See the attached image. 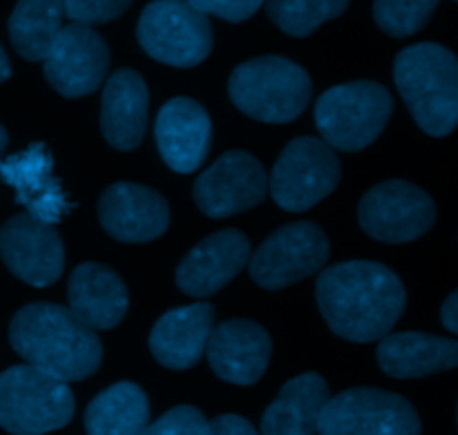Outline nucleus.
I'll return each mask as SVG.
<instances>
[{"instance_id": "7", "label": "nucleus", "mask_w": 458, "mask_h": 435, "mask_svg": "<svg viewBox=\"0 0 458 435\" xmlns=\"http://www.w3.org/2000/svg\"><path fill=\"white\" fill-rule=\"evenodd\" d=\"M137 40L155 61L186 70L208 58L213 27L186 0H152L139 18Z\"/></svg>"}, {"instance_id": "6", "label": "nucleus", "mask_w": 458, "mask_h": 435, "mask_svg": "<svg viewBox=\"0 0 458 435\" xmlns=\"http://www.w3.org/2000/svg\"><path fill=\"white\" fill-rule=\"evenodd\" d=\"M392 94L376 80H353L327 89L316 101V125L334 150L369 147L392 116Z\"/></svg>"}, {"instance_id": "32", "label": "nucleus", "mask_w": 458, "mask_h": 435, "mask_svg": "<svg viewBox=\"0 0 458 435\" xmlns=\"http://www.w3.org/2000/svg\"><path fill=\"white\" fill-rule=\"evenodd\" d=\"M208 435H259L253 429V424L249 420H244L242 415L226 414L217 415L213 422H208Z\"/></svg>"}, {"instance_id": "3", "label": "nucleus", "mask_w": 458, "mask_h": 435, "mask_svg": "<svg viewBox=\"0 0 458 435\" xmlns=\"http://www.w3.org/2000/svg\"><path fill=\"white\" fill-rule=\"evenodd\" d=\"M394 80L411 116L429 137H447L458 119V63L437 43L405 47L394 61Z\"/></svg>"}, {"instance_id": "23", "label": "nucleus", "mask_w": 458, "mask_h": 435, "mask_svg": "<svg viewBox=\"0 0 458 435\" xmlns=\"http://www.w3.org/2000/svg\"><path fill=\"white\" fill-rule=\"evenodd\" d=\"M378 366L396 380L428 378L456 369L458 342L428 333H394L378 339Z\"/></svg>"}, {"instance_id": "13", "label": "nucleus", "mask_w": 458, "mask_h": 435, "mask_svg": "<svg viewBox=\"0 0 458 435\" xmlns=\"http://www.w3.org/2000/svg\"><path fill=\"white\" fill-rule=\"evenodd\" d=\"M267 190L268 177L262 163L249 152L231 150L199 174L192 199L206 217L224 219L259 205Z\"/></svg>"}, {"instance_id": "17", "label": "nucleus", "mask_w": 458, "mask_h": 435, "mask_svg": "<svg viewBox=\"0 0 458 435\" xmlns=\"http://www.w3.org/2000/svg\"><path fill=\"white\" fill-rule=\"evenodd\" d=\"M155 141L170 170L191 174L204 165L213 141L210 116L195 98H170L157 114Z\"/></svg>"}, {"instance_id": "5", "label": "nucleus", "mask_w": 458, "mask_h": 435, "mask_svg": "<svg viewBox=\"0 0 458 435\" xmlns=\"http://www.w3.org/2000/svg\"><path fill=\"white\" fill-rule=\"evenodd\" d=\"M72 418L74 396L67 382L31 364L0 373V429L12 435H45Z\"/></svg>"}, {"instance_id": "34", "label": "nucleus", "mask_w": 458, "mask_h": 435, "mask_svg": "<svg viewBox=\"0 0 458 435\" xmlns=\"http://www.w3.org/2000/svg\"><path fill=\"white\" fill-rule=\"evenodd\" d=\"M9 76H12V65H9L7 54H4L3 45H0V83H4Z\"/></svg>"}, {"instance_id": "18", "label": "nucleus", "mask_w": 458, "mask_h": 435, "mask_svg": "<svg viewBox=\"0 0 458 435\" xmlns=\"http://www.w3.org/2000/svg\"><path fill=\"white\" fill-rule=\"evenodd\" d=\"M204 353L219 380L250 387L262 380L271 360V335L250 320H228L213 326Z\"/></svg>"}, {"instance_id": "26", "label": "nucleus", "mask_w": 458, "mask_h": 435, "mask_svg": "<svg viewBox=\"0 0 458 435\" xmlns=\"http://www.w3.org/2000/svg\"><path fill=\"white\" fill-rule=\"evenodd\" d=\"M63 27L58 0H18L9 16V38L25 61H43Z\"/></svg>"}, {"instance_id": "30", "label": "nucleus", "mask_w": 458, "mask_h": 435, "mask_svg": "<svg viewBox=\"0 0 458 435\" xmlns=\"http://www.w3.org/2000/svg\"><path fill=\"white\" fill-rule=\"evenodd\" d=\"M139 435H208V420L195 406H174Z\"/></svg>"}, {"instance_id": "1", "label": "nucleus", "mask_w": 458, "mask_h": 435, "mask_svg": "<svg viewBox=\"0 0 458 435\" xmlns=\"http://www.w3.org/2000/svg\"><path fill=\"white\" fill-rule=\"evenodd\" d=\"M316 299L338 338L378 342L396 326L407 306L401 277L378 262H343L318 275Z\"/></svg>"}, {"instance_id": "35", "label": "nucleus", "mask_w": 458, "mask_h": 435, "mask_svg": "<svg viewBox=\"0 0 458 435\" xmlns=\"http://www.w3.org/2000/svg\"><path fill=\"white\" fill-rule=\"evenodd\" d=\"M7 141H9V138H7V130H4L3 125H0V156H3V152L7 150Z\"/></svg>"}, {"instance_id": "11", "label": "nucleus", "mask_w": 458, "mask_h": 435, "mask_svg": "<svg viewBox=\"0 0 458 435\" xmlns=\"http://www.w3.org/2000/svg\"><path fill=\"white\" fill-rule=\"evenodd\" d=\"M358 222L371 239L410 244L432 230L437 205L419 186L392 179L365 192L358 205Z\"/></svg>"}, {"instance_id": "12", "label": "nucleus", "mask_w": 458, "mask_h": 435, "mask_svg": "<svg viewBox=\"0 0 458 435\" xmlns=\"http://www.w3.org/2000/svg\"><path fill=\"white\" fill-rule=\"evenodd\" d=\"M110 70V47L101 34L85 25H63L43 58L47 83L65 98L97 92Z\"/></svg>"}, {"instance_id": "31", "label": "nucleus", "mask_w": 458, "mask_h": 435, "mask_svg": "<svg viewBox=\"0 0 458 435\" xmlns=\"http://www.w3.org/2000/svg\"><path fill=\"white\" fill-rule=\"evenodd\" d=\"M186 3L204 16H217L228 22H244L262 7L264 0H186Z\"/></svg>"}, {"instance_id": "28", "label": "nucleus", "mask_w": 458, "mask_h": 435, "mask_svg": "<svg viewBox=\"0 0 458 435\" xmlns=\"http://www.w3.org/2000/svg\"><path fill=\"white\" fill-rule=\"evenodd\" d=\"M441 0H374V18L385 34L407 38L423 29Z\"/></svg>"}, {"instance_id": "10", "label": "nucleus", "mask_w": 458, "mask_h": 435, "mask_svg": "<svg viewBox=\"0 0 458 435\" xmlns=\"http://www.w3.org/2000/svg\"><path fill=\"white\" fill-rule=\"evenodd\" d=\"M329 259V239L313 222L277 228L249 257L250 280L267 290H282L320 272Z\"/></svg>"}, {"instance_id": "20", "label": "nucleus", "mask_w": 458, "mask_h": 435, "mask_svg": "<svg viewBox=\"0 0 458 435\" xmlns=\"http://www.w3.org/2000/svg\"><path fill=\"white\" fill-rule=\"evenodd\" d=\"M215 326V308L199 302L179 306L159 317L152 329L150 353L161 366L173 371L192 369L204 357L206 342Z\"/></svg>"}, {"instance_id": "8", "label": "nucleus", "mask_w": 458, "mask_h": 435, "mask_svg": "<svg viewBox=\"0 0 458 435\" xmlns=\"http://www.w3.org/2000/svg\"><path fill=\"white\" fill-rule=\"evenodd\" d=\"M340 161L322 138L298 137L277 156L268 177L273 201L286 213H304L338 188Z\"/></svg>"}, {"instance_id": "22", "label": "nucleus", "mask_w": 458, "mask_h": 435, "mask_svg": "<svg viewBox=\"0 0 458 435\" xmlns=\"http://www.w3.org/2000/svg\"><path fill=\"white\" fill-rule=\"evenodd\" d=\"M70 311L94 330H110L128 313V289L119 272L103 264H81L67 281Z\"/></svg>"}, {"instance_id": "15", "label": "nucleus", "mask_w": 458, "mask_h": 435, "mask_svg": "<svg viewBox=\"0 0 458 435\" xmlns=\"http://www.w3.org/2000/svg\"><path fill=\"white\" fill-rule=\"evenodd\" d=\"M101 228L123 244H146L168 230V201L152 188L119 181L106 188L98 199Z\"/></svg>"}, {"instance_id": "2", "label": "nucleus", "mask_w": 458, "mask_h": 435, "mask_svg": "<svg viewBox=\"0 0 458 435\" xmlns=\"http://www.w3.org/2000/svg\"><path fill=\"white\" fill-rule=\"evenodd\" d=\"M9 344L27 364L63 382L92 378L103 362L97 330L83 324L70 308L49 302L27 304L12 317Z\"/></svg>"}, {"instance_id": "21", "label": "nucleus", "mask_w": 458, "mask_h": 435, "mask_svg": "<svg viewBox=\"0 0 458 435\" xmlns=\"http://www.w3.org/2000/svg\"><path fill=\"white\" fill-rule=\"evenodd\" d=\"M146 80L134 70H116L101 96V132L114 150L130 152L141 146L148 128Z\"/></svg>"}, {"instance_id": "27", "label": "nucleus", "mask_w": 458, "mask_h": 435, "mask_svg": "<svg viewBox=\"0 0 458 435\" xmlns=\"http://www.w3.org/2000/svg\"><path fill=\"white\" fill-rule=\"evenodd\" d=\"M349 0H267V13L284 34L304 38L322 22L343 16Z\"/></svg>"}, {"instance_id": "14", "label": "nucleus", "mask_w": 458, "mask_h": 435, "mask_svg": "<svg viewBox=\"0 0 458 435\" xmlns=\"http://www.w3.org/2000/svg\"><path fill=\"white\" fill-rule=\"evenodd\" d=\"M0 257L13 277L36 289H47L61 280L65 246L54 223L21 213L0 228Z\"/></svg>"}, {"instance_id": "9", "label": "nucleus", "mask_w": 458, "mask_h": 435, "mask_svg": "<svg viewBox=\"0 0 458 435\" xmlns=\"http://www.w3.org/2000/svg\"><path fill=\"white\" fill-rule=\"evenodd\" d=\"M318 435H420V420L398 393L349 389L322 406Z\"/></svg>"}, {"instance_id": "4", "label": "nucleus", "mask_w": 458, "mask_h": 435, "mask_svg": "<svg viewBox=\"0 0 458 435\" xmlns=\"http://www.w3.org/2000/svg\"><path fill=\"white\" fill-rule=\"evenodd\" d=\"M228 96L250 119L291 123L311 101V79L304 67L284 56L250 58L233 70Z\"/></svg>"}, {"instance_id": "25", "label": "nucleus", "mask_w": 458, "mask_h": 435, "mask_svg": "<svg viewBox=\"0 0 458 435\" xmlns=\"http://www.w3.org/2000/svg\"><path fill=\"white\" fill-rule=\"evenodd\" d=\"M150 422V405L141 387L119 382L98 393L85 409L88 435H139Z\"/></svg>"}, {"instance_id": "16", "label": "nucleus", "mask_w": 458, "mask_h": 435, "mask_svg": "<svg viewBox=\"0 0 458 435\" xmlns=\"http://www.w3.org/2000/svg\"><path fill=\"white\" fill-rule=\"evenodd\" d=\"M250 241L240 230H219L201 239L179 262L174 281L191 297L206 299L219 293L249 264Z\"/></svg>"}, {"instance_id": "29", "label": "nucleus", "mask_w": 458, "mask_h": 435, "mask_svg": "<svg viewBox=\"0 0 458 435\" xmlns=\"http://www.w3.org/2000/svg\"><path fill=\"white\" fill-rule=\"evenodd\" d=\"M63 18H70L76 25H103L123 16L132 0H58Z\"/></svg>"}, {"instance_id": "24", "label": "nucleus", "mask_w": 458, "mask_h": 435, "mask_svg": "<svg viewBox=\"0 0 458 435\" xmlns=\"http://www.w3.org/2000/svg\"><path fill=\"white\" fill-rule=\"evenodd\" d=\"M329 387L318 373H302L280 389L262 415V435H316Z\"/></svg>"}, {"instance_id": "33", "label": "nucleus", "mask_w": 458, "mask_h": 435, "mask_svg": "<svg viewBox=\"0 0 458 435\" xmlns=\"http://www.w3.org/2000/svg\"><path fill=\"white\" fill-rule=\"evenodd\" d=\"M441 322L450 333H458V293L447 295L445 304L441 308Z\"/></svg>"}, {"instance_id": "19", "label": "nucleus", "mask_w": 458, "mask_h": 435, "mask_svg": "<svg viewBox=\"0 0 458 435\" xmlns=\"http://www.w3.org/2000/svg\"><path fill=\"white\" fill-rule=\"evenodd\" d=\"M0 177L16 190V201L25 205L31 217L45 223L61 222L72 204L52 174V155L45 143H31L27 150L0 161Z\"/></svg>"}]
</instances>
